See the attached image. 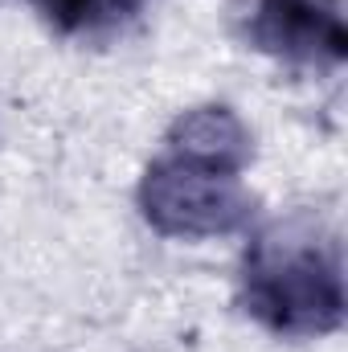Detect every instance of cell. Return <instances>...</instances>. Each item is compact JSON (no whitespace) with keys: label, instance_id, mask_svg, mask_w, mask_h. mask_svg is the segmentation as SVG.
I'll return each instance as SVG.
<instances>
[{"label":"cell","instance_id":"obj_1","mask_svg":"<svg viewBox=\"0 0 348 352\" xmlns=\"http://www.w3.org/2000/svg\"><path fill=\"white\" fill-rule=\"evenodd\" d=\"M242 307L279 336H328L345 324V266L336 234L291 213L254 234L242 258Z\"/></svg>","mask_w":348,"mask_h":352},{"label":"cell","instance_id":"obj_2","mask_svg":"<svg viewBox=\"0 0 348 352\" xmlns=\"http://www.w3.org/2000/svg\"><path fill=\"white\" fill-rule=\"evenodd\" d=\"M140 209L168 238H217L250 221L254 197L238 168L168 152L140 180Z\"/></svg>","mask_w":348,"mask_h":352},{"label":"cell","instance_id":"obj_3","mask_svg":"<svg viewBox=\"0 0 348 352\" xmlns=\"http://www.w3.org/2000/svg\"><path fill=\"white\" fill-rule=\"evenodd\" d=\"M250 45L307 70H336L348 58L340 0H259L246 21Z\"/></svg>","mask_w":348,"mask_h":352},{"label":"cell","instance_id":"obj_4","mask_svg":"<svg viewBox=\"0 0 348 352\" xmlns=\"http://www.w3.org/2000/svg\"><path fill=\"white\" fill-rule=\"evenodd\" d=\"M168 152L197 156V160H213V164H226V168H238L242 173L250 164V131L226 107H197V111L180 115L173 123Z\"/></svg>","mask_w":348,"mask_h":352},{"label":"cell","instance_id":"obj_5","mask_svg":"<svg viewBox=\"0 0 348 352\" xmlns=\"http://www.w3.org/2000/svg\"><path fill=\"white\" fill-rule=\"evenodd\" d=\"M66 37H107L135 21L148 0H25Z\"/></svg>","mask_w":348,"mask_h":352}]
</instances>
